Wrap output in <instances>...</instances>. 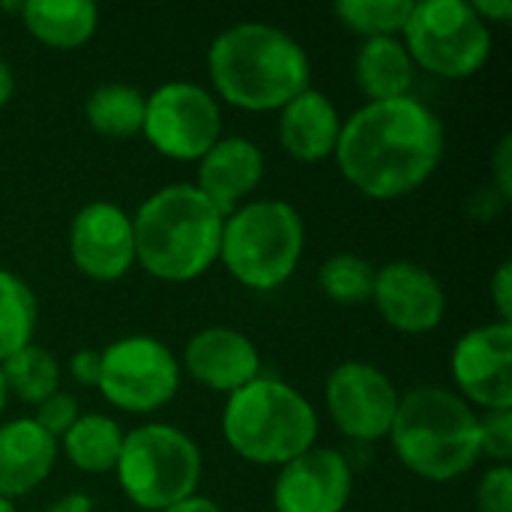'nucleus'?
Masks as SVG:
<instances>
[{"instance_id": "28", "label": "nucleus", "mask_w": 512, "mask_h": 512, "mask_svg": "<svg viewBox=\"0 0 512 512\" xmlns=\"http://www.w3.org/2000/svg\"><path fill=\"white\" fill-rule=\"evenodd\" d=\"M495 459L498 465H510L512 459V408L489 411L480 417V456Z\"/></svg>"}, {"instance_id": "12", "label": "nucleus", "mask_w": 512, "mask_h": 512, "mask_svg": "<svg viewBox=\"0 0 512 512\" xmlns=\"http://www.w3.org/2000/svg\"><path fill=\"white\" fill-rule=\"evenodd\" d=\"M453 378L471 402L489 411L512 408V324L465 333L453 351Z\"/></svg>"}, {"instance_id": "39", "label": "nucleus", "mask_w": 512, "mask_h": 512, "mask_svg": "<svg viewBox=\"0 0 512 512\" xmlns=\"http://www.w3.org/2000/svg\"><path fill=\"white\" fill-rule=\"evenodd\" d=\"M0 512H15V504L9 498H0Z\"/></svg>"}, {"instance_id": "2", "label": "nucleus", "mask_w": 512, "mask_h": 512, "mask_svg": "<svg viewBox=\"0 0 512 512\" xmlns=\"http://www.w3.org/2000/svg\"><path fill=\"white\" fill-rule=\"evenodd\" d=\"M216 93L243 111L285 108L309 90V57L285 30L249 21L216 36L207 54Z\"/></svg>"}, {"instance_id": "38", "label": "nucleus", "mask_w": 512, "mask_h": 512, "mask_svg": "<svg viewBox=\"0 0 512 512\" xmlns=\"http://www.w3.org/2000/svg\"><path fill=\"white\" fill-rule=\"evenodd\" d=\"M6 396H9V390H6V381H3V372H0V411L6 408Z\"/></svg>"}, {"instance_id": "17", "label": "nucleus", "mask_w": 512, "mask_h": 512, "mask_svg": "<svg viewBox=\"0 0 512 512\" xmlns=\"http://www.w3.org/2000/svg\"><path fill=\"white\" fill-rule=\"evenodd\" d=\"M198 168V192L225 216H231L261 183L264 156L261 150L240 135L219 138L201 159Z\"/></svg>"}, {"instance_id": "3", "label": "nucleus", "mask_w": 512, "mask_h": 512, "mask_svg": "<svg viewBox=\"0 0 512 512\" xmlns=\"http://www.w3.org/2000/svg\"><path fill=\"white\" fill-rule=\"evenodd\" d=\"M225 216L189 183L150 195L132 216L135 261L156 279L189 282L219 258Z\"/></svg>"}, {"instance_id": "24", "label": "nucleus", "mask_w": 512, "mask_h": 512, "mask_svg": "<svg viewBox=\"0 0 512 512\" xmlns=\"http://www.w3.org/2000/svg\"><path fill=\"white\" fill-rule=\"evenodd\" d=\"M0 372H3L6 390H12L27 405H42L48 396L57 393V384H60L57 360L39 345H24L21 351L6 357L0 363Z\"/></svg>"}, {"instance_id": "16", "label": "nucleus", "mask_w": 512, "mask_h": 512, "mask_svg": "<svg viewBox=\"0 0 512 512\" xmlns=\"http://www.w3.org/2000/svg\"><path fill=\"white\" fill-rule=\"evenodd\" d=\"M183 360L198 384L228 396L255 381L261 372L255 345L231 327H207L195 333L186 345Z\"/></svg>"}, {"instance_id": "21", "label": "nucleus", "mask_w": 512, "mask_h": 512, "mask_svg": "<svg viewBox=\"0 0 512 512\" xmlns=\"http://www.w3.org/2000/svg\"><path fill=\"white\" fill-rule=\"evenodd\" d=\"M354 75L360 90L369 96V102H390L408 96L414 81V60L408 57L402 39L378 36V39H366L363 48L357 51Z\"/></svg>"}, {"instance_id": "10", "label": "nucleus", "mask_w": 512, "mask_h": 512, "mask_svg": "<svg viewBox=\"0 0 512 512\" xmlns=\"http://www.w3.org/2000/svg\"><path fill=\"white\" fill-rule=\"evenodd\" d=\"M147 141L168 159L195 162L201 159L222 135V117L216 99L189 81H171L153 90L144 105Z\"/></svg>"}, {"instance_id": "11", "label": "nucleus", "mask_w": 512, "mask_h": 512, "mask_svg": "<svg viewBox=\"0 0 512 512\" xmlns=\"http://www.w3.org/2000/svg\"><path fill=\"white\" fill-rule=\"evenodd\" d=\"M327 408L339 432L354 441L387 438L396 420L399 393L393 381L369 363H342L327 378Z\"/></svg>"}, {"instance_id": "15", "label": "nucleus", "mask_w": 512, "mask_h": 512, "mask_svg": "<svg viewBox=\"0 0 512 512\" xmlns=\"http://www.w3.org/2000/svg\"><path fill=\"white\" fill-rule=\"evenodd\" d=\"M372 300L381 318L402 333H429L444 321L447 312L441 282L411 261L384 264L375 273Z\"/></svg>"}, {"instance_id": "14", "label": "nucleus", "mask_w": 512, "mask_h": 512, "mask_svg": "<svg viewBox=\"0 0 512 512\" xmlns=\"http://www.w3.org/2000/svg\"><path fill=\"white\" fill-rule=\"evenodd\" d=\"M351 498V468L342 453L312 447L282 465L273 486L276 512H342Z\"/></svg>"}, {"instance_id": "25", "label": "nucleus", "mask_w": 512, "mask_h": 512, "mask_svg": "<svg viewBox=\"0 0 512 512\" xmlns=\"http://www.w3.org/2000/svg\"><path fill=\"white\" fill-rule=\"evenodd\" d=\"M36 327V300L33 291L12 276L9 270H0V363L30 345Z\"/></svg>"}, {"instance_id": "22", "label": "nucleus", "mask_w": 512, "mask_h": 512, "mask_svg": "<svg viewBox=\"0 0 512 512\" xmlns=\"http://www.w3.org/2000/svg\"><path fill=\"white\" fill-rule=\"evenodd\" d=\"M123 432L120 426L105 414H84L72 423V429L63 435V450L69 462L78 471L87 474H105L117 468L120 450H123Z\"/></svg>"}, {"instance_id": "27", "label": "nucleus", "mask_w": 512, "mask_h": 512, "mask_svg": "<svg viewBox=\"0 0 512 512\" xmlns=\"http://www.w3.org/2000/svg\"><path fill=\"white\" fill-rule=\"evenodd\" d=\"M375 267L360 258V255H351V252H342V255H333L324 261L321 273H318V285L321 291L333 300V303H342V306H357V303H366L372 300V291H375Z\"/></svg>"}, {"instance_id": "20", "label": "nucleus", "mask_w": 512, "mask_h": 512, "mask_svg": "<svg viewBox=\"0 0 512 512\" xmlns=\"http://www.w3.org/2000/svg\"><path fill=\"white\" fill-rule=\"evenodd\" d=\"M24 27L51 48H81L99 24V9L90 0H27L21 3Z\"/></svg>"}, {"instance_id": "23", "label": "nucleus", "mask_w": 512, "mask_h": 512, "mask_svg": "<svg viewBox=\"0 0 512 512\" xmlns=\"http://www.w3.org/2000/svg\"><path fill=\"white\" fill-rule=\"evenodd\" d=\"M147 99L129 84H102L87 96V123L105 138H129L144 126Z\"/></svg>"}, {"instance_id": "13", "label": "nucleus", "mask_w": 512, "mask_h": 512, "mask_svg": "<svg viewBox=\"0 0 512 512\" xmlns=\"http://www.w3.org/2000/svg\"><path fill=\"white\" fill-rule=\"evenodd\" d=\"M69 255L72 264L96 282L120 279L135 264L132 219L108 201L81 207L69 228Z\"/></svg>"}, {"instance_id": "19", "label": "nucleus", "mask_w": 512, "mask_h": 512, "mask_svg": "<svg viewBox=\"0 0 512 512\" xmlns=\"http://www.w3.org/2000/svg\"><path fill=\"white\" fill-rule=\"evenodd\" d=\"M339 132H342L339 111L318 90H303L282 108L279 141L285 153L297 162L327 159L336 150Z\"/></svg>"}, {"instance_id": "30", "label": "nucleus", "mask_w": 512, "mask_h": 512, "mask_svg": "<svg viewBox=\"0 0 512 512\" xmlns=\"http://www.w3.org/2000/svg\"><path fill=\"white\" fill-rule=\"evenodd\" d=\"M477 510L480 512H512V468H492L477 489Z\"/></svg>"}, {"instance_id": "34", "label": "nucleus", "mask_w": 512, "mask_h": 512, "mask_svg": "<svg viewBox=\"0 0 512 512\" xmlns=\"http://www.w3.org/2000/svg\"><path fill=\"white\" fill-rule=\"evenodd\" d=\"M471 9L489 24V21H498V24H504V21H510L512 18V0H477V3H471Z\"/></svg>"}, {"instance_id": "18", "label": "nucleus", "mask_w": 512, "mask_h": 512, "mask_svg": "<svg viewBox=\"0 0 512 512\" xmlns=\"http://www.w3.org/2000/svg\"><path fill=\"white\" fill-rule=\"evenodd\" d=\"M57 441L33 417L0 426V498L33 492L54 468Z\"/></svg>"}, {"instance_id": "26", "label": "nucleus", "mask_w": 512, "mask_h": 512, "mask_svg": "<svg viewBox=\"0 0 512 512\" xmlns=\"http://www.w3.org/2000/svg\"><path fill=\"white\" fill-rule=\"evenodd\" d=\"M411 9V0H339L333 12L348 30L366 39H378L402 33Z\"/></svg>"}, {"instance_id": "35", "label": "nucleus", "mask_w": 512, "mask_h": 512, "mask_svg": "<svg viewBox=\"0 0 512 512\" xmlns=\"http://www.w3.org/2000/svg\"><path fill=\"white\" fill-rule=\"evenodd\" d=\"M93 510V501L87 495H66L60 498L54 507H48V512H90Z\"/></svg>"}, {"instance_id": "4", "label": "nucleus", "mask_w": 512, "mask_h": 512, "mask_svg": "<svg viewBox=\"0 0 512 512\" xmlns=\"http://www.w3.org/2000/svg\"><path fill=\"white\" fill-rule=\"evenodd\" d=\"M390 435L402 465L432 483H450L480 459V417L441 387L402 396Z\"/></svg>"}, {"instance_id": "9", "label": "nucleus", "mask_w": 512, "mask_h": 512, "mask_svg": "<svg viewBox=\"0 0 512 512\" xmlns=\"http://www.w3.org/2000/svg\"><path fill=\"white\" fill-rule=\"evenodd\" d=\"M96 387L114 408L150 414L177 396L180 366L159 339L126 336L102 351Z\"/></svg>"}, {"instance_id": "7", "label": "nucleus", "mask_w": 512, "mask_h": 512, "mask_svg": "<svg viewBox=\"0 0 512 512\" xmlns=\"http://www.w3.org/2000/svg\"><path fill=\"white\" fill-rule=\"evenodd\" d=\"M114 471L120 489L135 507L165 512L195 495L201 480V453L186 432L153 423L123 438Z\"/></svg>"}, {"instance_id": "32", "label": "nucleus", "mask_w": 512, "mask_h": 512, "mask_svg": "<svg viewBox=\"0 0 512 512\" xmlns=\"http://www.w3.org/2000/svg\"><path fill=\"white\" fill-rule=\"evenodd\" d=\"M99 372H102V354L99 351H78L72 357V378L81 387H96Z\"/></svg>"}, {"instance_id": "36", "label": "nucleus", "mask_w": 512, "mask_h": 512, "mask_svg": "<svg viewBox=\"0 0 512 512\" xmlns=\"http://www.w3.org/2000/svg\"><path fill=\"white\" fill-rule=\"evenodd\" d=\"M165 512H222L210 498H201V495H192V498H186V501H180V504H174V507H168Z\"/></svg>"}, {"instance_id": "5", "label": "nucleus", "mask_w": 512, "mask_h": 512, "mask_svg": "<svg viewBox=\"0 0 512 512\" xmlns=\"http://www.w3.org/2000/svg\"><path fill=\"white\" fill-rule=\"evenodd\" d=\"M225 441L252 465H288L315 447V408L288 384L255 378L228 396L222 414Z\"/></svg>"}, {"instance_id": "8", "label": "nucleus", "mask_w": 512, "mask_h": 512, "mask_svg": "<svg viewBox=\"0 0 512 512\" xmlns=\"http://www.w3.org/2000/svg\"><path fill=\"white\" fill-rule=\"evenodd\" d=\"M402 36L408 57L438 78H468L492 51L489 24L465 0L414 3Z\"/></svg>"}, {"instance_id": "37", "label": "nucleus", "mask_w": 512, "mask_h": 512, "mask_svg": "<svg viewBox=\"0 0 512 512\" xmlns=\"http://www.w3.org/2000/svg\"><path fill=\"white\" fill-rule=\"evenodd\" d=\"M12 93H15V75H12L9 63L0 60V108L12 99Z\"/></svg>"}, {"instance_id": "31", "label": "nucleus", "mask_w": 512, "mask_h": 512, "mask_svg": "<svg viewBox=\"0 0 512 512\" xmlns=\"http://www.w3.org/2000/svg\"><path fill=\"white\" fill-rule=\"evenodd\" d=\"M492 300L498 306V315L504 324H512V267L501 264L492 279Z\"/></svg>"}, {"instance_id": "33", "label": "nucleus", "mask_w": 512, "mask_h": 512, "mask_svg": "<svg viewBox=\"0 0 512 512\" xmlns=\"http://www.w3.org/2000/svg\"><path fill=\"white\" fill-rule=\"evenodd\" d=\"M495 183H498V195L507 201L512 195V135H504L495 153Z\"/></svg>"}, {"instance_id": "29", "label": "nucleus", "mask_w": 512, "mask_h": 512, "mask_svg": "<svg viewBox=\"0 0 512 512\" xmlns=\"http://www.w3.org/2000/svg\"><path fill=\"white\" fill-rule=\"evenodd\" d=\"M36 426H42L54 441L57 438H63L69 429H72V423L78 420V402H75V396H69V393H54V396H48L42 405H36Z\"/></svg>"}, {"instance_id": "1", "label": "nucleus", "mask_w": 512, "mask_h": 512, "mask_svg": "<svg viewBox=\"0 0 512 512\" xmlns=\"http://www.w3.org/2000/svg\"><path fill=\"white\" fill-rule=\"evenodd\" d=\"M336 162L363 195L390 201L423 186L444 156V126L423 102H366L339 132Z\"/></svg>"}, {"instance_id": "6", "label": "nucleus", "mask_w": 512, "mask_h": 512, "mask_svg": "<svg viewBox=\"0 0 512 512\" xmlns=\"http://www.w3.org/2000/svg\"><path fill=\"white\" fill-rule=\"evenodd\" d=\"M303 243V219L291 204L249 201L225 219L219 258L240 285L273 291L297 270Z\"/></svg>"}]
</instances>
